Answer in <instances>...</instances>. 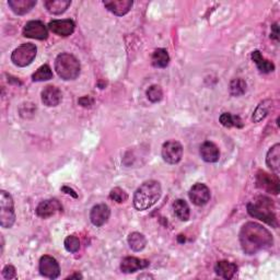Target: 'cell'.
<instances>
[{
	"label": "cell",
	"instance_id": "cell-1",
	"mask_svg": "<svg viewBox=\"0 0 280 280\" xmlns=\"http://www.w3.org/2000/svg\"><path fill=\"white\" fill-rule=\"evenodd\" d=\"M240 243L245 254L254 255L262 250L270 248L274 243L271 233L256 222H248L240 231Z\"/></svg>",
	"mask_w": 280,
	"mask_h": 280
},
{
	"label": "cell",
	"instance_id": "cell-2",
	"mask_svg": "<svg viewBox=\"0 0 280 280\" xmlns=\"http://www.w3.org/2000/svg\"><path fill=\"white\" fill-rule=\"evenodd\" d=\"M162 188L159 182L150 179L140 185L134 195V206L137 210H147L160 199Z\"/></svg>",
	"mask_w": 280,
	"mask_h": 280
},
{
	"label": "cell",
	"instance_id": "cell-3",
	"mask_svg": "<svg viewBox=\"0 0 280 280\" xmlns=\"http://www.w3.org/2000/svg\"><path fill=\"white\" fill-rule=\"evenodd\" d=\"M248 212L254 218L266 222L267 225L277 228L278 220L275 213L273 201L265 196H258L248 204Z\"/></svg>",
	"mask_w": 280,
	"mask_h": 280
},
{
	"label": "cell",
	"instance_id": "cell-4",
	"mask_svg": "<svg viewBox=\"0 0 280 280\" xmlns=\"http://www.w3.org/2000/svg\"><path fill=\"white\" fill-rule=\"evenodd\" d=\"M81 66L75 56L68 53H62L55 61V70L64 80H75L80 75Z\"/></svg>",
	"mask_w": 280,
	"mask_h": 280
},
{
	"label": "cell",
	"instance_id": "cell-5",
	"mask_svg": "<svg viewBox=\"0 0 280 280\" xmlns=\"http://www.w3.org/2000/svg\"><path fill=\"white\" fill-rule=\"evenodd\" d=\"M15 221V212L13 199L9 193L0 192V226L3 228H11Z\"/></svg>",
	"mask_w": 280,
	"mask_h": 280
},
{
	"label": "cell",
	"instance_id": "cell-6",
	"mask_svg": "<svg viewBox=\"0 0 280 280\" xmlns=\"http://www.w3.org/2000/svg\"><path fill=\"white\" fill-rule=\"evenodd\" d=\"M37 48L34 44L27 43L15 48L11 55L12 63L18 67H27L35 59Z\"/></svg>",
	"mask_w": 280,
	"mask_h": 280
},
{
	"label": "cell",
	"instance_id": "cell-7",
	"mask_svg": "<svg viewBox=\"0 0 280 280\" xmlns=\"http://www.w3.org/2000/svg\"><path fill=\"white\" fill-rule=\"evenodd\" d=\"M183 156V147L176 140H169L162 146V158L169 164H176Z\"/></svg>",
	"mask_w": 280,
	"mask_h": 280
},
{
	"label": "cell",
	"instance_id": "cell-8",
	"mask_svg": "<svg viewBox=\"0 0 280 280\" xmlns=\"http://www.w3.org/2000/svg\"><path fill=\"white\" fill-rule=\"evenodd\" d=\"M256 185L267 193L278 195L280 191L279 178L277 175L269 174L264 171H258L256 175Z\"/></svg>",
	"mask_w": 280,
	"mask_h": 280
},
{
	"label": "cell",
	"instance_id": "cell-9",
	"mask_svg": "<svg viewBox=\"0 0 280 280\" xmlns=\"http://www.w3.org/2000/svg\"><path fill=\"white\" fill-rule=\"evenodd\" d=\"M39 271L42 276L48 279H56L59 277L61 268L59 264L53 256L44 255L39 259Z\"/></svg>",
	"mask_w": 280,
	"mask_h": 280
},
{
	"label": "cell",
	"instance_id": "cell-10",
	"mask_svg": "<svg viewBox=\"0 0 280 280\" xmlns=\"http://www.w3.org/2000/svg\"><path fill=\"white\" fill-rule=\"evenodd\" d=\"M23 35L29 38L43 41L48 37V30L43 22L33 20L29 21L23 28Z\"/></svg>",
	"mask_w": 280,
	"mask_h": 280
},
{
	"label": "cell",
	"instance_id": "cell-11",
	"mask_svg": "<svg viewBox=\"0 0 280 280\" xmlns=\"http://www.w3.org/2000/svg\"><path fill=\"white\" fill-rule=\"evenodd\" d=\"M189 199L196 206H204L210 199V191L205 184L197 183L195 184L188 193Z\"/></svg>",
	"mask_w": 280,
	"mask_h": 280
},
{
	"label": "cell",
	"instance_id": "cell-12",
	"mask_svg": "<svg viewBox=\"0 0 280 280\" xmlns=\"http://www.w3.org/2000/svg\"><path fill=\"white\" fill-rule=\"evenodd\" d=\"M76 24L70 19H65V20H53L49 22L48 29L51 30L55 34L59 36H69L71 35L73 31H75Z\"/></svg>",
	"mask_w": 280,
	"mask_h": 280
},
{
	"label": "cell",
	"instance_id": "cell-13",
	"mask_svg": "<svg viewBox=\"0 0 280 280\" xmlns=\"http://www.w3.org/2000/svg\"><path fill=\"white\" fill-rule=\"evenodd\" d=\"M111 216V210L108 205L98 204L91 209L90 212V220L95 227H102L109 221Z\"/></svg>",
	"mask_w": 280,
	"mask_h": 280
},
{
	"label": "cell",
	"instance_id": "cell-14",
	"mask_svg": "<svg viewBox=\"0 0 280 280\" xmlns=\"http://www.w3.org/2000/svg\"><path fill=\"white\" fill-rule=\"evenodd\" d=\"M62 210V205L57 199H47L41 203L36 208V215L46 219L54 216L57 211Z\"/></svg>",
	"mask_w": 280,
	"mask_h": 280
},
{
	"label": "cell",
	"instance_id": "cell-15",
	"mask_svg": "<svg viewBox=\"0 0 280 280\" xmlns=\"http://www.w3.org/2000/svg\"><path fill=\"white\" fill-rule=\"evenodd\" d=\"M149 266V262L146 259H140L134 256L125 257L121 263V269L123 273L125 274H131L139 269H145L146 267Z\"/></svg>",
	"mask_w": 280,
	"mask_h": 280
},
{
	"label": "cell",
	"instance_id": "cell-16",
	"mask_svg": "<svg viewBox=\"0 0 280 280\" xmlns=\"http://www.w3.org/2000/svg\"><path fill=\"white\" fill-rule=\"evenodd\" d=\"M103 4L109 11L115 15L122 16L129 12L134 3L131 0H111V2H104Z\"/></svg>",
	"mask_w": 280,
	"mask_h": 280
},
{
	"label": "cell",
	"instance_id": "cell-17",
	"mask_svg": "<svg viewBox=\"0 0 280 280\" xmlns=\"http://www.w3.org/2000/svg\"><path fill=\"white\" fill-rule=\"evenodd\" d=\"M42 102L46 106H57L62 102V92L58 88L54 86H47L42 91Z\"/></svg>",
	"mask_w": 280,
	"mask_h": 280
},
{
	"label": "cell",
	"instance_id": "cell-18",
	"mask_svg": "<svg viewBox=\"0 0 280 280\" xmlns=\"http://www.w3.org/2000/svg\"><path fill=\"white\" fill-rule=\"evenodd\" d=\"M201 155L205 162L216 163L220 158L219 148L213 143L206 142L201 147Z\"/></svg>",
	"mask_w": 280,
	"mask_h": 280
},
{
	"label": "cell",
	"instance_id": "cell-19",
	"mask_svg": "<svg viewBox=\"0 0 280 280\" xmlns=\"http://www.w3.org/2000/svg\"><path fill=\"white\" fill-rule=\"evenodd\" d=\"M216 274L225 279H232L237 271V266L234 263H230L228 261H220L217 263L215 267Z\"/></svg>",
	"mask_w": 280,
	"mask_h": 280
},
{
	"label": "cell",
	"instance_id": "cell-20",
	"mask_svg": "<svg viewBox=\"0 0 280 280\" xmlns=\"http://www.w3.org/2000/svg\"><path fill=\"white\" fill-rule=\"evenodd\" d=\"M8 5L15 14L23 15L36 6V0H9Z\"/></svg>",
	"mask_w": 280,
	"mask_h": 280
},
{
	"label": "cell",
	"instance_id": "cell-21",
	"mask_svg": "<svg viewBox=\"0 0 280 280\" xmlns=\"http://www.w3.org/2000/svg\"><path fill=\"white\" fill-rule=\"evenodd\" d=\"M267 167L275 173H279L280 170V145L276 144L270 148L266 154Z\"/></svg>",
	"mask_w": 280,
	"mask_h": 280
},
{
	"label": "cell",
	"instance_id": "cell-22",
	"mask_svg": "<svg viewBox=\"0 0 280 280\" xmlns=\"http://www.w3.org/2000/svg\"><path fill=\"white\" fill-rule=\"evenodd\" d=\"M70 0H47L44 6L47 11L52 14H62L70 7Z\"/></svg>",
	"mask_w": 280,
	"mask_h": 280
},
{
	"label": "cell",
	"instance_id": "cell-23",
	"mask_svg": "<svg viewBox=\"0 0 280 280\" xmlns=\"http://www.w3.org/2000/svg\"><path fill=\"white\" fill-rule=\"evenodd\" d=\"M252 59L255 64H256L257 68L261 72L269 73V72H273L275 70V65L271 62L265 59L264 57L262 56L259 51H254L252 53Z\"/></svg>",
	"mask_w": 280,
	"mask_h": 280
},
{
	"label": "cell",
	"instance_id": "cell-24",
	"mask_svg": "<svg viewBox=\"0 0 280 280\" xmlns=\"http://www.w3.org/2000/svg\"><path fill=\"white\" fill-rule=\"evenodd\" d=\"M152 65L155 68H166L170 63V56L167 49L158 48L155 49L152 55Z\"/></svg>",
	"mask_w": 280,
	"mask_h": 280
},
{
	"label": "cell",
	"instance_id": "cell-25",
	"mask_svg": "<svg viewBox=\"0 0 280 280\" xmlns=\"http://www.w3.org/2000/svg\"><path fill=\"white\" fill-rule=\"evenodd\" d=\"M173 210H174L175 216L181 221H187L191 216V209H189V206L187 203L183 199H177L173 204Z\"/></svg>",
	"mask_w": 280,
	"mask_h": 280
},
{
	"label": "cell",
	"instance_id": "cell-26",
	"mask_svg": "<svg viewBox=\"0 0 280 280\" xmlns=\"http://www.w3.org/2000/svg\"><path fill=\"white\" fill-rule=\"evenodd\" d=\"M128 245L129 248L135 251V252H140L143 251L146 245H147V240L144 234L139 233V232H134V233H130L129 236H128Z\"/></svg>",
	"mask_w": 280,
	"mask_h": 280
},
{
	"label": "cell",
	"instance_id": "cell-27",
	"mask_svg": "<svg viewBox=\"0 0 280 280\" xmlns=\"http://www.w3.org/2000/svg\"><path fill=\"white\" fill-rule=\"evenodd\" d=\"M270 109H271V101L270 100L263 101L262 103H259L256 110H255V112L253 113L252 121L254 123H259L261 121H263L267 116Z\"/></svg>",
	"mask_w": 280,
	"mask_h": 280
},
{
	"label": "cell",
	"instance_id": "cell-28",
	"mask_svg": "<svg viewBox=\"0 0 280 280\" xmlns=\"http://www.w3.org/2000/svg\"><path fill=\"white\" fill-rule=\"evenodd\" d=\"M53 78V71L48 65H44L42 67H39L34 73L32 75L33 81H47Z\"/></svg>",
	"mask_w": 280,
	"mask_h": 280
},
{
	"label": "cell",
	"instance_id": "cell-29",
	"mask_svg": "<svg viewBox=\"0 0 280 280\" xmlns=\"http://www.w3.org/2000/svg\"><path fill=\"white\" fill-rule=\"evenodd\" d=\"M220 123L225 127H243V123L238 116H233L230 113H224L220 116Z\"/></svg>",
	"mask_w": 280,
	"mask_h": 280
},
{
	"label": "cell",
	"instance_id": "cell-30",
	"mask_svg": "<svg viewBox=\"0 0 280 280\" xmlns=\"http://www.w3.org/2000/svg\"><path fill=\"white\" fill-rule=\"evenodd\" d=\"M246 91V84L242 79H233L230 84V92L234 96H240Z\"/></svg>",
	"mask_w": 280,
	"mask_h": 280
},
{
	"label": "cell",
	"instance_id": "cell-31",
	"mask_svg": "<svg viewBox=\"0 0 280 280\" xmlns=\"http://www.w3.org/2000/svg\"><path fill=\"white\" fill-rule=\"evenodd\" d=\"M147 97L149 98V101L152 103L160 102L163 97V91L162 88L158 85H153L149 89L147 90Z\"/></svg>",
	"mask_w": 280,
	"mask_h": 280
},
{
	"label": "cell",
	"instance_id": "cell-32",
	"mask_svg": "<svg viewBox=\"0 0 280 280\" xmlns=\"http://www.w3.org/2000/svg\"><path fill=\"white\" fill-rule=\"evenodd\" d=\"M64 244H65V249L69 253H76L80 249V241L79 238L75 235H69L66 237Z\"/></svg>",
	"mask_w": 280,
	"mask_h": 280
},
{
	"label": "cell",
	"instance_id": "cell-33",
	"mask_svg": "<svg viewBox=\"0 0 280 280\" xmlns=\"http://www.w3.org/2000/svg\"><path fill=\"white\" fill-rule=\"evenodd\" d=\"M110 198L116 203H124L128 199V195L124 189H122L119 187H115L110 193Z\"/></svg>",
	"mask_w": 280,
	"mask_h": 280
},
{
	"label": "cell",
	"instance_id": "cell-34",
	"mask_svg": "<svg viewBox=\"0 0 280 280\" xmlns=\"http://www.w3.org/2000/svg\"><path fill=\"white\" fill-rule=\"evenodd\" d=\"M3 276L6 279H14V278H16L15 268L13 266H11V265H7L3 270Z\"/></svg>",
	"mask_w": 280,
	"mask_h": 280
},
{
	"label": "cell",
	"instance_id": "cell-35",
	"mask_svg": "<svg viewBox=\"0 0 280 280\" xmlns=\"http://www.w3.org/2000/svg\"><path fill=\"white\" fill-rule=\"evenodd\" d=\"M79 104L84 108H90L93 104V100L90 96H82L79 98Z\"/></svg>",
	"mask_w": 280,
	"mask_h": 280
},
{
	"label": "cell",
	"instance_id": "cell-36",
	"mask_svg": "<svg viewBox=\"0 0 280 280\" xmlns=\"http://www.w3.org/2000/svg\"><path fill=\"white\" fill-rule=\"evenodd\" d=\"M62 191H63V192H66V194H68V195H71L72 197H75V198H77V197H78V195L76 194V192L73 191V189L69 188L68 186H64V187L62 188Z\"/></svg>",
	"mask_w": 280,
	"mask_h": 280
},
{
	"label": "cell",
	"instance_id": "cell-37",
	"mask_svg": "<svg viewBox=\"0 0 280 280\" xmlns=\"http://www.w3.org/2000/svg\"><path fill=\"white\" fill-rule=\"evenodd\" d=\"M278 26L277 24H274L273 27H271V36H273L275 39H278Z\"/></svg>",
	"mask_w": 280,
	"mask_h": 280
},
{
	"label": "cell",
	"instance_id": "cell-38",
	"mask_svg": "<svg viewBox=\"0 0 280 280\" xmlns=\"http://www.w3.org/2000/svg\"><path fill=\"white\" fill-rule=\"evenodd\" d=\"M67 279H82V275L77 273V274H73V275L67 277Z\"/></svg>",
	"mask_w": 280,
	"mask_h": 280
}]
</instances>
